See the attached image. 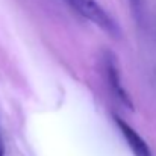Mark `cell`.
Masks as SVG:
<instances>
[{"label":"cell","mask_w":156,"mask_h":156,"mask_svg":"<svg viewBox=\"0 0 156 156\" xmlns=\"http://www.w3.org/2000/svg\"><path fill=\"white\" fill-rule=\"evenodd\" d=\"M77 14L100 27L111 37H120V27L97 0H65Z\"/></svg>","instance_id":"6da1fadb"},{"label":"cell","mask_w":156,"mask_h":156,"mask_svg":"<svg viewBox=\"0 0 156 156\" xmlns=\"http://www.w3.org/2000/svg\"><path fill=\"white\" fill-rule=\"evenodd\" d=\"M117 58L115 55L111 52H105L103 55V71H105V77L108 82L109 90L112 91L114 97L123 105L127 109H133V102L130 99V96L127 94V91L124 90L123 83H121V76H120V68L117 65Z\"/></svg>","instance_id":"7a4b0ae2"},{"label":"cell","mask_w":156,"mask_h":156,"mask_svg":"<svg viewBox=\"0 0 156 156\" xmlns=\"http://www.w3.org/2000/svg\"><path fill=\"white\" fill-rule=\"evenodd\" d=\"M114 120H115L117 127L120 129V132H121L124 141L127 143V146H129L130 152L133 153V156H153L150 147H149V144L143 140V136H141L130 124H127V123H126L121 117H118V115H115Z\"/></svg>","instance_id":"3957f363"},{"label":"cell","mask_w":156,"mask_h":156,"mask_svg":"<svg viewBox=\"0 0 156 156\" xmlns=\"http://www.w3.org/2000/svg\"><path fill=\"white\" fill-rule=\"evenodd\" d=\"M130 11L133 14V18L141 24L146 15V0H129Z\"/></svg>","instance_id":"277c9868"},{"label":"cell","mask_w":156,"mask_h":156,"mask_svg":"<svg viewBox=\"0 0 156 156\" xmlns=\"http://www.w3.org/2000/svg\"><path fill=\"white\" fill-rule=\"evenodd\" d=\"M0 156H3V149H2V146H0Z\"/></svg>","instance_id":"5b68a950"}]
</instances>
